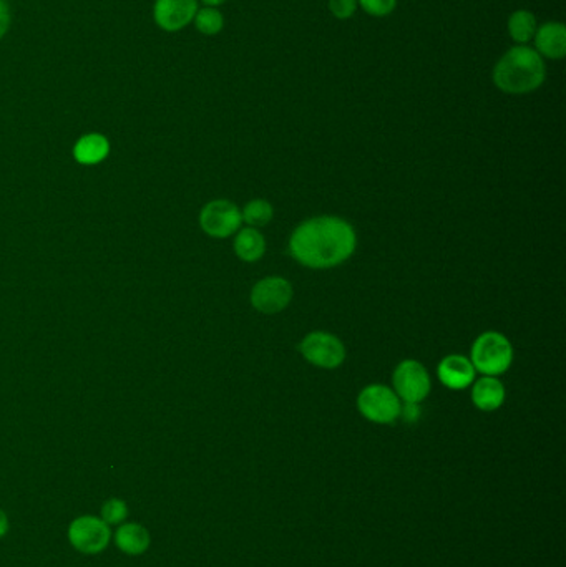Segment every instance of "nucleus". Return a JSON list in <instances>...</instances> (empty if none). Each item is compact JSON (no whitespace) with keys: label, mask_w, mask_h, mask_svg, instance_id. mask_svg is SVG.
Segmentation results:
<instances>
[{"label":"nucleus","mask_w":566,"mask_h":567,"mask_svg":"<svg viewBox=\"0 0 566 567\" xmlns=\"http://www.w3.org/2000/svg\"><path fill=\"white\" fill-rule=\"evenodd\" d=\"M400 415H404V420L405 422H415L419 418V407L417 403H405V407L400 408Z\"/></svg>","instance_id":"obj_24"},{"label":"nucleus","mask_w":566,"mask_h":567,"mask_svg":"<svg viewBox=\"0 0 566 567\" xmlns=\"http://www.w3.org/2000/svg\"><path fill=\"white\" fill-rule=\"evenodd\" d=\"M513 360V348L505 335L485 332L480 335L472 347V365L487 377H495L507 372Z\"/></svg>","instance_id":"obj_3"},{"label":"nucleus","mask_w":566,"mask_h":567,"mask_svg":"<svg viewBox=\"0 0 566 567\" xmlns=\"http://www.w3.org/2000/svg\"><path fill=\"white\" fill-rule=\"evenodd\" d=\"M362 11L372 17H387L397 7V0H357Z\"/></svg>","instance_id":"obj_21"},{"label":"nucleus","mask_w":566,"mask_h":567,"mask_svg":"<svg viewBox=\"0 0 566 567\" xmlns=\"http://www.w3.org/2000/svg\"><path fill=\"white\" fill-rule=\"evenodd\" d=\"M300 352L309 364L321 368H337L345 358L343 342L327 332L306 335L300 344Z\"/></svg>","instance_id":"obj_5"},{"label":"nucleus","mask_w":566,"mask_h":567,"mask_svg":"<svg viewBox=\"0 0 566 567\" xmlns=\"http://www.w3.org/2000/svg\"><path fill=\"white\" fill-rule=\"evenodd\" d=\"M357 407L370 422L392 423L399 418L402 403L397 393L389 387L369 385L361 391Z\"/></svg>","instance_id":"obj_4"},{"label":"nucleus","mask_w":566,"mask_h":567,"mask_svg":"<svg viewBox=\"0 0 566 567\" xmlns=\"http://www.w3.org/2000/svg\"><path fill=\"white\" fill-rule=\"evenodd\" d=\"M241 216L251 228H263L273 219V206L266 200L251 201L246 204Z\"/></svg>","instance_id":"obj_19"},{"label":"nucleus","mask_w":566,"mask_h":567,"mask_svg":"<svg viewBox=\"0 0 566 567\" xmlns=\"http://www.w3.org/2000/svg\"><path fill=\"white\" fill-rule=\"evenodd\" d=\"M535 50L538 56L562 60L566 56V29L562 22H546L535 32Z\"/></svg>","instance_id":"obj_11"},{"label":"nucleus","mask_w":566,"mask_h":567,"mask_svg":"<svg viewBox=\"0 0 566 567\" xmlns=\"http://www.w3.org/2000/svg\"><path fill=\"white\" fill-rule=\"evenodd\" d=\"M12 23L11 7L7 0H0V40L9 32Z\"/></svg>","instance_id":"obj_23"},{"label":"nucleus","mask_w":566,"mask_h":567,"mask_svg":"<svg viewBox=\"0 0 566 567\" xmlns=\"http://www.w3.org/2000/svg\"><path fill=\"white\" fill-rule=\"evenodd\" d=\"M292 299V288L286 279L266 278L259 280L251 292V304L263 314H278Z\"/></svg>","instance_id":"obj_9"},{"label":"nucleus","mask_w":566,"mask_h":567,"mask_svg":"<svg viewBox=\"0 0 566 567\" xmlns=\"http://www.w3.org/2000/svg\"><path fill=\"white\" fill-rule=\"evenodd\" d=\"M110 528L100 518L82 516L70 524L68 539L83 554H99L110 543Z\"/></svg>","instance_id":"obj_6"},{"label":"nucleus","mask_w":566,"mask_h":567,"mask_svg":"<svg viewBox=\"0 0 566 567\" xmlns=\"http://www.w3.org/2000/svg\"><path fill=\"white\" fill-rule=\"evenodd\" d=\"M243 223L241 211L231 201L216 200L208 202L200 212L201 229L212 237H230Z\"/></svg>","instance_id":"obj_7"},{"label":"nucleus","mask_w":566,"mask_h":567,"mask_svg":"<svg viewBox=\"0 0 566 567\" xmlns=\"http://www.w3.org/2000/svg\"><path fill=\"white\" fill-rule=\"evenodd\" d=\"M394 389L404 403H419L431 391V377L422 364L415 360L400 362L394 372Z\"/></svg>","instance_id":"obj_8"},{"label":"nucleus","mask_w":566,"mask_h":567,"mask_svg":"<svg viewBox=\"0 0 566 567\" xmlns=\"http://www.w3.org/2000/svg\"><path fill=\"white\" fill-rule=\"evenodd\" d=\"M266 241L263 234L256 231L255 228H246L236 234L234 239V253L241 261L255 262L265 256Z\"/></svg>","instance_id":"obj_16"},{"label":"nucleus","mask_w":566,"mask_h":567,"mask_svg":"<svg viewBox=\"0 0 566 567\" xmlns=\"http://www.w3.org/2000/svg\"><path fill=\"white\" fill-rule=\"evenodd\" d=\"M115 545L130 556H140L150 547V534L142 524H123L115 533Z\"/></svg>","instance_id":"obj_15"},{"label":"nucleus","mask_w":566,"mask_h":567,"mask_svg":"<svg viewBox=\"0 0 566 567\" xmlns=\"http://www.w3.org/2000/svg\"><path fill=\"white\" fill-rule=\"evenodd\" d=\"M357 245L354 228L341 218L321 216L304 221L289 239V253L311 269L339 266L353 256Z\"/></svg>","instance_id":"obj_1"},{"label":"nucleus","mask_w":566,"mask_h":567,"mask_svg":"<svg viewBox=\"0 0 566 567\" xmlns=\"http://www.w3.org/2000/svg\"><path fill=\"white\" fill-rule=\"evenodd\" d=\"M110 155V142L105 134L89 133L78 138L74 146V158L80 165L93 167Z\"/></svg>","instance_id":"obj_13"},{"label":"nucleus","mask_w":566,"mask_h":567,"mask_svg":"<svg viewBox=\"0 0 566 567\" xmlns=\"http://www.w3.org/2000/svg\"><path fill=\"white\" fill-rule=\"evenodd\" d=\"M437 374L445 387L452 390H464L472 385L475 378V368L472 362L462 356L445 357L439 364Z\"/></svg>","instance_id":"obj_12"},{"label":"nucleus","mask_w":566,"mask_h":567,"mask_svg":"<svg viewBox=\"0 0 566 567\" xmlns=\"http://www.w3.org/2000/svg\"><path fill=\"white\" fill-rule=\"evenodd\" d=\"M357 0H329V11L335 19L347 21L357 11Z\"/></svg>","instance_id":"obj_22"},{"label":"nucleus","mask_w":566,"mask_h":567,"mask_svg":"<svg viewBox=\"0 0 566 567\" xmlns=\"http://www.w3.org/2000/svg\"><path fill=\"white\" fill-rule=\"evenodd\" d=\"M472 400L483 412H493L505 401V387L495 377H482L472 390Z\"/></svg>","instance_id":"obj_14"},{"label":"nucleus","mask_w":566,"mask_h":567,"mask_svg":"<svg viewBox=\"0 0 566 567\" xmlns=\"http://www.w3.org/2000/svg\"><path fill=\"white\" fill-rule=\"evenodd\" d=\"M128 516V506L122 500H109L101 508V520L107 524H120Z\"/></svg>","instance_id":"obj_20"},{"label":"nucleus","mask_w":566,"mask_h":567,"mask_svg":"<svg viewBox=\"0 0 566 567\" xmlns=\"http://www.w3.org/2000/svg\"><path fill=\"white\" fill-rule=\"evenodd\" d=\"M493 83L507 95H527L544 85L546 78L544 56L527 47L517 45L507 50L493 67Z\"/></svg>","instance_id":"obj_2"},{"label":"nucleus","mask_w":566,"mask_h":567,"mask_svg":"<svg viewBox=\"0 0 566 567\" xmlns=\"http://www.w3.org/2000/svg\"><path fill=\"white\" fill-rule=\"evenodd\" d=\"M206 7H220L222 4H226L228 0H201Z\"/></svg>","instance_id":"obj_26"},{"label":"nucleus","mask_w":566,"mask_h":567,"mask_svg":"<svg viewBox=\"0 0 566 567\" xmlns=\"http://www.w3.org/2000/svg\"><path fill=\"white\" fill-rule=\"evenodd\" d=\"M509 34L518 45H527L533 40L538 29L536 17L530 11L513 12L509 19Z\"/></svg>","instance_id":"obj_17"},{"label":"nucleus","mask_w":566,"mask_h":567,"mask_svg":"<svg viewBox=\"0 0 566 567\" xmlns=\"http://www.w3.org/2000/svg\"><path fill=\"white\" fill-rule=\"evenodd\" d=\"M193 22L200 34L212 37L222 32L224 27V17L216 7H205V9H198Z\"/></svg>","instance_id":"obj_18"},{"label":"nucleus","mask_w":566,"mask_h":567,"mask_svg":"<svg viewBox=\"0 0 566 567\" xmlns=\"http://www.w3.org/2000/svg\"><path fill=\"white\" fill-rule=\"evenodd\" d=\"M9 531V520H7V514L0 510V537L5 536Z\"/></svg>","instance_id":"obj_25"},{"label":"nucleus","mask_w":566,"mask_h":567,"mask_svg":"<svg viewBox=\"0 0 566 567\" xmlns=\"http://www.w3.org/2000/svg\"><path fill=\"white\" fill-rule=\"evenodd\" d=\"M198 0H155L153 21L165 32H179L193 22Z\"/></svg>","instance_id":"obj_10"}]
</instances>
